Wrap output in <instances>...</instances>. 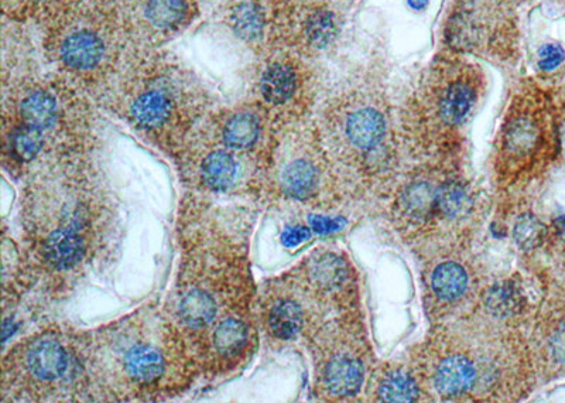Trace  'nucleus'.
Here are the masks:
<instances>
[{
    "label": "nucleus",
    "mask_w": 565,
    "mask_h": 403,
    "mask_svg": "<svg viewBox=\"0 0 565 403\" xmlns=\"http://www.w3.org/2000/svg\"><path fill=\"white\" fill-rule=\"evenodd\" d=\"M22 181L20 227L37 288L50 300L65 299L118 259V197L95 156L47 163Z\"/></svg>",
    "instance_id": "nucleus-1"
},
{
    "label": "nucleus",
    "mask_w": 565,
    "mask_h": 403,
    "mask_svg": "<svg viewBox=\"0 0 565 403\" xmlns=\"http://www.w3.org/2000/svg\"><path fill=\"white\" fill-rule=\"evenodd\" d=\"M251 230L252 213L246 208L221 206L214 197L188 190L181 200L176 223L180 258L162 306L193 362L215 327L255 313Z\"/></svg>",
    "instance_id": "nucleus-2"
},
{
    "label": "nucleus",
    "mask_w": 565,
    "mask_h": 403,
    "mask_svg": "<svg viewBox=\"0 0 565 403\" xmlns=\"http://www.w3.org/2000/svg\"><path fill=\"white\" fill-rule=\"evenodd\" d=\"M88 402H159L200 382L183 340L156 300L91 330H78Z\"/></svg>",
    "instance_id": "nucleus-3"
},
{
    "label": "nucleus",
    "mask_w": 565,
    "mask_h": 403,
    "mask_svg": "<svg viewBox=\"0 0 565 403\" xmlns=\"http://www.w3.org/2000/svg\"><path fill=\"white\" fill-rule=\"evenodd\" d=\"M97 105L70 80L29 64L3 67L2 167L22 181L37 167L95 156Z\"/></svg>",
    "instance_id": "nucleus-4"
},
{
    "label": "nucleus",
    "mask_w": 565,
    "mask_h": 403,
    "mask_svg": "<svg viewBox=\"0 0 565 403\" xmlns=\"http://www.w3.org/2000/svg\"><path fill=\"white\" fill-rule=\"evenodd\" d=\"M200 75L169 51H136L97 101L171 159L212 109Z\"/></svg>",
    "instance_id": "nucleus-5"
},
{
    "label": "nucleus",
    "mask_w": 565,
    "mask_h": 403,
    "mask_svg": "<svg viewBox=\"0 0 565 403\" xmlns=\"http://www.w3.org/2000/svg\"><path fill=\"white\" fill-rule=\"evenodd\" d=\"M41 26L50 66L95 105L138 51L109 0H67Z\"/></svg>",
    "instance_id": "nucleus-6"
},
{
    "label": "nucleus",
    "mask_w": 565,
    "mask_h": 403,
    "mask_svg": "<svg viewBox=\"0 0 565 403\" xmlns=\"http://www.w3.org/2000/svg\"><path fill=\"white\" fill-rule=\"evenodd\" d=\"M0 402H88L78 330L47 324L10 346L2 357Z\"/></svg>",
    "instance_id": "nucleus-7"
},
{
    "label": "nucleus",
    "mask_w": 565,
    "mask_h": 403,
    "mask_svg": "<svg viewBox=\"0 0 565 403\" xmlns=\"http://www.w3.org/2000/svg\"><path fill=\"white\" fill-rule=\"evenodd\" d=\"M186 190L208 197L263 198L269 162L191 135L174 156Z\"/></svg>",
    "instance_id": "nucleus-8"
},
{
    "label": "nucleus",
    "mask_w": 565,
    "mask_h": 403,
    "mask_svg": "<svg viewBox=\"0 0 565 403\" xmlns=\"http://www.w3.org/2000/svg\"><path fill=\"white\" fill-rule=\"evenodd\" d=\"M321 300L293 272L263 282L255 297L260 338L270 347L289 346L315 333Z\"/></svg>",
    "instance_id": "nucleus-9"
},
{
    "label": "nucleus",
    "mask_w": 565,
    "mask_h": 403,
    "mask_svg": "<svg viewBox=\"0 0 565 403\" xmlns=\"http://www.w3.org/2000/svg\"><path fill=\"white\" fill-rule=\"evenodd\" d=\"M138 51L163 49L200 16L197 0H109Z\"/></svg>",
    "instance_id": "nucleus-10"
},
{
    "label": "nucleus",
    "mask_w": 565,
    "mask_h": 403,
    "mask_svg": "<svg viewBox=\"0 0 565 403\" xmlns=\"http://www.w3.org/2000/svg\"><path fill=\"white\" fill-rule=\"evenodd\" d=\"M276 131L265 109L248 98L231 107L212 109L193 133L235 152L259 157L270 165Z\"/></svg>",
    "instance_id": "nucleus-11"
},
{
    "label": "nucleus",
    "mask_w": 565,
    "mask_h": 403,
    "mask_svg": "<svg viewBox=\"0 0 565 403\" xmlns=\"http://www.w3.org/2000/svg\"><path fill=\"white\" fill-rule=\"evenodd\" d=\"M328 181L320 157L293 136L275 140L263 197L314 204L323 198Z\"/></svg>",
    "instance_id": "nucleus-12"
},
{
    "label": "nucleus",
    "mask_w": 565,
    "mask_h": 403,
    "mask_svg": "<svg viewBox=\"0 0 565 403\" xmlns=\"http://www.w3.org/2000/svg\"><path fill=\"white\" fill-rule=\"evenodd\" d=\"M301 85L303 80L296 64L283 57L263 56L249 75L248 98L265 109L277 128L299 102Z\"/></svg>",
    "instance_id": "nucleus-13"
},
{
    "label": "nucleus",
    "mask_w": 565,
    "mask_h": 403,
    "mask_svg": "<svg viewBox=\"0 0 565 403\" xmlns=\"http://www.w3.org/2000/svg\"><path fill=\"white\" fill-rule=\"evenodd\" d=\"M315 391L325 399L348 398L355 395L364 382V364L339 350L332 334L317 331L313 337Z\"/></svg>",
    "instance_id": "nucleus-14"
},
{
    "label": "nucleus",
    "mask_w": 565,
    "mask_h": 403,
    "mask_svg": "<svg viewBox=\"0 0 565 403\" xmlns=\"http://www.w3.org/2000/svg\"><path fill=\"white\" fill-rule=\"evenodd\" d=\"M219 16L236 39L251 50H263L272 25L265 0H226Z\"/></svg>",
    "instance_id": "nucleus-15"
},
{
    "label": "nucleus",
    "mask_w": 565,
    "mask_h": 403,
    "mask_svg": "<svg viewBox=\"0 0 565 403\" xmlns=\"http://www.w3.org/2000/svg\"><path fill=\"white\" fill-rule=\"evenodd\" d=\"M2 306L3 314L20 305L23 296L39 286V278L25 248L16 244L3 230Z\"/></svg>",
    "instance_id": "nucleus-16"
},
{
    "label": "nucleus",
    "mask_w": 565,
    "mask_h": 403,
    "mask_svg": "<svg viewBox=\"0 0 565 403\" xmlns=\"http://www.w3.org/2000/svg\"><path fill=\"white\" fill-rule=\"evenodd\" d=\"M539 126L529 118H516L506 128L503 135V155L508 173L516 174L522 163L533 155L539 143Z\"/></svg>",
    "instance_id": "nucleus-17"
},
{
    "label": "nucleus",
    "mask_w": 565,
    "mask_h": 403,
    "mask_svg": "<svg viewBox=\"0 0 565 403\" xmlns=\"http://www.w3.org/2000/svg\"><path fill=\"white\" fill-rule=\"evenodd\" d=\"M477 382L475 365L462 354H450L438 362L434 385L445 398L467 394Z\"/></svg>",
    "instance_id": "nucleus-18"
},
{
    "label": "nucleus",
    "mask_w": 565,
    "mask_h": 403,
    "mask_svg": "<svg viewBox=\"0 0 565 403\" xmlns=\"http://www.w3.org/2000/svg\"><path fill=\"white\" fill-rule=\"evenodd\" d=\"M385 129L382 114L372 108L359 109L348 116L345 124L349 143L361 150L376 148L385 136Z\"/></svg>",
    "instance_id": "nucleus-19"
},
{
    "label": "nucleus",
    "mask_w": 565,
    "mask_h": 403,
    "mask_svg": "<svg viewBox=\"0 0 565 403\" xmlns=\"http://www.w3.org/2000/svg\"><path fill=\"white\" fill-rule=\"evenodd\" d=\"M337 34V17L328 9H311L301 23V36L310 49H327L334 43Z\"/></svg>",
    "instance_id": "nucleus-20"
},
{
    "label": "nucleus",
    "mask_w": 565,
    "mask_h": 403,
    "mask_svg": "<svg viewBox=\"0 0 565 403\" xmlns=\"http://www.w3.org/2000/svg\"><path fill=\"white\" fill-rule=\"evenodd\" d=\"M67 0H2L3 15L10 22L43 23Z\"/></svg>",
    "instance_id": "nucleus-21"
},
{
    "label": "nucleus",
    "mask_w": 565,
    "mask_h": 403,
    "mask_svg": "<svg viewBox=\"0 0 565 403\" xmlns=\"http://www.w3.org/2000/svg\"><path fill=\"white\" fill-rule=\"evenodd\" d=\"M475 91L468 84H452L440 101V115L447 125H460L475 104Z\"/></svg>",
    "instance_id": "nucleus-22"
},
{
    "label": "nucleus",
    "mask_w": 565,
    "mask_h": 403,
    "mask_svg": "<svg viewBox=\"0 0 565 403\" xmlns=\"http://www.w3.org/2000/svg\"><path fill=\"white\" fill-rule=\"evenodd\" d=\"M468 286V276L465 269L455 262H447L438 266L431 278V288L434 295L444 302H452L464 295Z\"/></svg>",
    "instance_id": "nucleus-23"
},
{
    "label": "nucleus",
    "mask_w": 565,
    "mask_h": 403,
    "mask_svg": "<svg viewBox=\"0 0 565 403\" xmlns=\"http://www.w3.org/2000/svg\"><path fill=\"white\" fill-rule=\"evenodd\" d=\"M378 396L385 402H413L419 398V387L406 372L393 371L380 382Z\"/></svg>",
    "instance_id": "nucleus-24"
},
{
    "label": "nucleus",
    "mask_w": 565,
    "mask_h": 403,
    "mask_svg": "<svg viewBox=\"0 0 565 403\" xmlns=\"http://www.w3.org/2000/svg\"><path fill=\"white\" fill-rule=\"evenodd\" d=\"M407 213L417 220H423L438 208V193L428 184H414L403 198Z\"/></svg>",
    "instance_id": "nucleus-25"
},
{
    "label": "nucleus",
    "mask_w": 565,
    "mask_h": 403,
    "mask_svg": "<svg viewBox=\"0 0 565 403\" xmlns=\"http://www.w3.org/2000/svg\"><path fill=\"white\" fill-rule=\"evenodd\" d=\"M513 237L520 248L533 249L539 247L546 237V227L534 215H522L515 225Z\"/></svg>",
    "instance_id": "nucleus-26"
},
{
    "label": "nucleus",
    "mask_w": 565,
    "mask_h": 403,
    "mask_svg": "<svg viewBox=\"0 0 565 403\" xmlns=\"http://www.w3.org/2000/svg\"><path fill=\"white\" fill-rule=\"evenodd\" d=\"M565 58L563 47L557 44H547L539 53V66L541 70L551 71L560 66Z\"/></svg>",
    "instance_id": "nucleus-27"
},
{
    "label": "nucleus",
    "mask_w": 565,
    "mask_h": 403,
    "mask_svg": "<svg viewBox=\"0 0 565 403\" xmlns=\"http://www.w3.org/2000/svg\"><path fill=\"white\" fill-rule=\"evenodd\" d=\"M517 306L516 296L508 288L493 290L491 295V307L498 313H512Z\"/></svg>",
    "instance_id": "nucleus-28"
},
{
    "label": "nucleus",
    "mask_w": 565,
    "mask_h": 403,
    "mask_svg": "<svg viewBox=\"0 0 565 403\" xmlns=\"http://www.w3.org/2000/svg\"><path fill=\"white\" fill-rule=\"evenodd\" d=\"M551 353L558 362L565 364V327L557 331L550 341Z\"/></svg>",
    "instance_id": "nucleus-29"
},
{
    "label": "nucleus",
    "mask_w": 565,
    "mask_h": 403,
    "mask_svg": "<svg viewBox=\"0 0 565 403\" xmlns=\"http://www.w3.org/2000/svg\"><path fill=\"white\" fill-rule=\"evenodd\" d=\"M311 224H313L314 230L318 232H332L341 230L342 228L341 221L324 217L311 218Z\"/></svg>",
    "instance_id": "nucleus-30"
},
{
    "label": "nucleus",
    "mask_w": 565,
    "mask_h": 403,
    "mask_svg": "<svg viewBox=\"0 0 565 403\" xmlns=\"http://www.w3.org/2000/svg\"><path fill=\"white\" fill-rule=\"evenodd\" d=\"M409 5L413 9L423 10L428 5V0H409Z\"/></svg>",
    "instance_id": "nucleus-31"
}]
</instances>
